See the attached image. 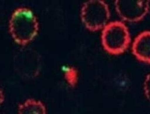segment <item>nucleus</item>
<instances>
[{
    "instance_id": "1",
    "label": "nucleus",
    "mask_w": 150,
    "mask_h": 114,
    "mask_svg": "<svg viewBox=\"0 0 150 114\" xmlns=\"http://www.w3.org/2000/svg\"><path fill=\"white\" fill-rule=\"evenodd\" d=\"M39 23L33 11L21 7L12 12L9 22V31L12 38L18 45L25 46L38 34Z\"/></svg>"
},
{
    "instance_id": "2",
    "label": "nucleus",
    "mask_w": 150,
    "mask_h": 114,
    "mask_svg": "<svg viewBox=\"0 0 150 114\" xmlns=\"http://www.w3.org/2000/svg\"><path fill=\"white\" fill-rule=\"evenodd\" d=\"M101 42L104 50L110 54H121L131 42L129 29L123 22L120 21L108 23L102 30Z\"/></svg>"
},
{
    "instance_id": "3",
    "label": "nucleus",
    "mask_w": 150,
    "mask_h": 114,
    "mask_svg": "<svg viewBox=\"0 0 150 114\" xmlns=\"http://www.w3.org/2000/svg\"><path fill=\"white\" fill-rule=\"evenodd\" d=\"M110 16L108 6L100 0H90L83 3L80 11L81 22L91 31L103 29Z\"/></svg>"
},
{
    "instance_id": "4",
    "label": "nucleus",
    "mask_w": 150,
    "mask_h": 114,
    "mask_svg": "<svg viewBox=\"0 0 150 114\" xmlns=\"http://www.w3.org/2000/svg\"><path fill=\"white\" fill-rule=\"evenodd\" d=\"M13 68L22 78L26 80L35 79L42 68L41 56L33 49H20L13 58Z\"/></svg>"
},
{
    "instance_id": "5",
    "label": "nucleus",
    "mask_w": 150,
    "mask_h": 114,
    "mask_svg": "<svg viewBox=\"0 0 150 114\" xmlns=\"http://www.w3.org/2000/svg\"><path fill=\"white\" fill-rule=\"evenodd\" d=\"M115 6L117 14L123 21L137 22L147 15L149 10V1L146 0H117L115 2Z\"/></svg>"
},
{
    "instance_id": "6",
    "label": "nucleus",
    "mask_w": 150,
    "mask_h": 114,
    "mask_svg": "<svg viewBox=\"0 0 150 114\" xmlns=\"http://www.w3.org/2000/svg\"><path fill=\"white\" fill-rule=\"evenodd\" d=\"M132 52L140 62L150 64V31H143L135 38Z\"/></svg>"
},
{
    "instance_id": "7",
    "label": "nucleus",
    "mask_w": 150,
    "mask_h": 114,
    "mask_svg": "<svg viewBox=\"0 0 150 114\" xmlns=\"http://www.w3.org/2000/svg\"><path fill=\"white\" fill-rule=\"evenodd\" d=\"M17 114H47L45 104L39 100L28 99L18 106Z\"/></svg>"
},
{
    "instance_id": "8",
    "label": "nucleus",
    "mask_w": 150,
    "mask_h": 114,
    "mask_svg": "<svg viewBox=\"0 0 150 114\" xmlns=\"http://www.w3.org/2000/svg\"><path fill=\"white\" fill-rule=\"evenodd\" d=\"M64 77L67 84L71 87H74L79 81V72L73 66L67 67L64 71Z\"/></svg>"
},
{
    "instance_id": "9",
    "label": "nucleus",
    "mask_w": 150,
    "mask_h": 114,
    "mask_svg": "<svg viewBox=\"0 0 150 114\" xmlns=\"http://www.w3.org/2000/svg\"><path fill=\"white\" fill-rule=\"evenodd\" d=\"M144 89L145 95L147 99L150 102V73L147 75L145 78L144 84Z\"/></svg>"
},
{
    "instance_id": "10",
    "label": "nucleus",
    "mask_w": 150,
    "mask_h": 114,
    "mask_svg": "<svg viewBox=\"0 0 150 114\" xmlns=\"http://www.w3.org/2000/svg\"><path fill=\"white\" fill-rule=\"evenodd\" d=\"M4 99H5V96H4V93L3 90L1 86H0V106L4 103Z\"/></svg>"
},
{
    "instance_id": "11",
    "label": "nucleus",
    "mask_w": 150,
    "mask_h": 114,
    "mask_svg": "<svg viewBox=\"0 0 150 114\" xmlns=\"http://www.w3.org/2000/svg\"><path fill=\"white\" fill-rule=\"evenodd\" d=\"M0 114H6V113H0Z\"/></svg>"
}]
</instances>
